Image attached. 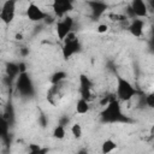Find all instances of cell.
Returning <instances> with one entry per match:
<instances>
[{
	"label": "cell",
	"instance_id": "8992f818",
	"mask_svg": "<svg viewBox=\"0 0 154 154\" xmlns=\"http://www.w3.org/2000/svg\"><path fill=\"white\" fill-rule=\"evenodd\" d=\"M72 26H73V19H72V17H70V16L61 17V19L57 23V26H55L58 38L60 41H64V38L71 32Z\"/></svg>",
	"mask_w": 154,
	"mask_h": 154
},
{
	"label": "cell",
	"instance_id": "3957f363",
	"mask_svg": "<svg viewBox=\"0 0 154 154\" xmlns=\"http://www.w3.org/2000/svg\"><path fill=\"white\" fill-rule=\"evenodd\" d=\"M81 49V42L77 38V36L73 32H70L65 38H64V46L61 49L63 53V58L64 59H69L72 55H75L76 53H78Z\"/></svg>",
	"mask_w": 154,
	"mask_h": 154
},
{
	"label": "cell",
	"instance_id": "30bf717a",
	"mask_svg": "<svg viewBox=\"0 0 154 154\" xmlns=\"http://www.w3.org/2000/svg\"><path fill=\"white\" fill-rule=\"evenodd\" d=\"M91 90H93V83L89 79V77L85 76V75H81L79 76V94H81V97L89 101L91 99Z\"/></svg>",
	"mask_w": 154,
	"mask_h": 154
},
{
	"label": "cell",
	"instance_id": "44dd1931",
	"mask_svg": "<svg viewBox=\"0 0 154 154\" xmlns=\"http://www.w3.org/2000/svg\"><path fill=\"white\" fill-rule=\"evenodd\" d=\"M29 152L32 153V154H42V153H46L47 149H41V147L37 146V144H30L29 146Z\"/></svg>",
	"mask_w": 154,
	"mask_h": 154
},
{
	"label": "cell",
	"instance_id": "4fadbf2b",
	"mask_svg": "<svg viewBox=\"0 0 154 154\" xmlns=\"http://www.w3.org/2000/svg\"><path fill=\"white\" fill-rule=\"evenodd\" d=\"M143 29H144V22L141 18H136L134 19L130 25L128 26V30L130 31V34L135 37H141L143 34Z\"/></svg>",
	"mask_w": 154,
	"mask_h": 154
},
{
	"label": "cell",
	"instance_id": "5bb4252c",
	"mask_svg": "<svg viewBox=\"0 0 154 154\" xmlns=\"http://www.w3.org/2000/svg\"><path fill=\"white\" fill-rule=\"evenodd\" d=\"M90 109V106H89V101L83 99V97H79V100L77 101L76 103V112L78 114H85L88 113Z\"/></svg>",
	"mask_w": 154,
	"mask_h": 154
},
{
	"label": "cell",
	"instance_id": "6da1fadb",
	"mask_svg": "<svg viewBox=\"0 0 154 154\" xmlns=\"http://www.w3.org/2000/svg\"><path fill=\"white\" fill-rule=\"evenodd\" d=\"M101 120L103 123H117L125 120L118 99H112L106 105L105 109L101 112Z\"/></svg>",
	"mask_w": 154,
	"mask_h": 154
},
{
	"label": "cell",
	"instance_id": "ba28073f",
	"mask_svg": "<svg viewBox=\"0 0 154 154\" xmlns=\"http://www.w3.org/2000/svg\"><path fill=\"white\" fill-rule=\"evenodd\" d=\"M26 17L30 22H41L47 18V13L36 4L30 2L26 7Z\"/></svg>",
	"mask_w": 154,
	"mask_h": 154
},
{
	"label": "cell",
	"instance_id": "e0dca14e",
	"mask_svg": "<svg viewBox=\"0 0 154 154\" xmlns=\"http://www.w3.org/2000/svg\"><path fill=\"white\" fill-rule=\"evenodd\" d=\"M66 77H67V73H66L65 71H58V72H55V73L52 76V78H51V83H52V84L61 83L63 81L66 79Z\"/></svg>",
	"mask_w": 154,
	"mask_h": 154
},
{
	"label": "cell",
	"instance_id": "52a82bcc",
	"mask_svg": "<svg viewBox=\"0 0 154 154\" xmlns=\"http://www.w3.org/2000/svg\"><path fill=\"white\" fill-rule=\"evenodd\" d=\"M52 8L55 16L64 17L73 10L72 0H52Z\"/></svg>",
	"mask_w": 154,
	"mask_h": 154
},
{
	"label": "cell",
	"instance_id": "7402d4cb",
	"mask_svg": "<svg viewBox=\"0 0 154 154\" xmlns=\"http://www.w3.org/2000/svg\"><path fill=\"white\" fill-rule=\"evenodd\" d=\"M144 103H146L149 108H153V107H154V94H153V93L148 94V95L144 97Z\"/></svg>",
	"mask_w": 154,
	"mask_h": 154
},
{
	"label": "cell",
	"instance_id": "9c48e42d",
	"mask_svg": "<svg viewBox=\"0 0 154 154\" xmlns=\"http://www.w3.org/2000/svg\"><path fill=\"white\" fill-rule=\"evenodd\" d=\"M130 10L132 16L136 18H144L148 16V6L144 0H132Z\"/></svg>",
	"mask_w": 154,
	"mask_h": 154
},
{
	"label": "cell",
	"instance_id": "5b68a950",
	"mask_svg": "<svg viewBox=\"0 0 154 154\" xmlns=\"http://www.w3.org/2000/svg\"><path fill=\"white\" fill-rule=\"evenodd\" d=\"M16 6H17V0H6L1 8H0V20L8 25L13 22L16 17Z\"/></svg>",
	"mask_w": 154,
	"mask_h": 154
},
{
	"label": "cell",
	"instance_id": "7a4b0ae2",
	"mask_svg": "<svg viewBox=\"0 0 154 154\" xmlns=\"http://www.w3.org/2000/svg\"><path fill=\"white\" fill-rule=\"evenodd\" d=\"M116 81H117V99L119 101H130L134 96H136L137 90L136 88L123 76L116 75Z\"/></svg>",
	"mask_w": 154,
	"mask_h": 154
},
{
	"label": "cell",
	"instance_id": "ffe728a7",
	"mask_svg": "<svg viewBox=\"0 0 154 154\" xmlns=\"http://www.w3.org/2000/svg\"><path fill=\"white\" fill-rule=\"evenodd\" d=\"M8 131V123L5 118L0 117V137H5Z\"/></svg>",
	"mask_w": 154,
	"mask_h": 154
},
{
	"label": "cell",
	"instance_id": "d6986e66",
	"mask_svg": "<svg viewBox=\"0 0 154 154\" xmlns=\"http://www.w3.org/2000/svg\"><path fill=\"white\" fill-rule=\"evenodd\" d=\"M71 134L73 135L75 138H81V137H82V134H83V130H82L81 124L75 123V124L71 126Z\"/></svg>",
	"mask_w": 154,
	"mask_h": 154
},
{
	"label": "cell",
	"instance_id": "2e32d148",
	"mask_svg": "<svg viewBox=\"0 0 154 154\" xmlns=\"http://www.w3.org/2000/svg\"><path fill=\"white\" fill-rule=\"evenodd\" d=\"M116 148H117V143H116L113 140L108 138V140L103 141V143H102V146H101V152H102V153H111V152H113Z\"/></svg>",
	"mask_w": 154,
	"mask_h": 154
},
{
	"label": "cell",
	"instance_id": "9a60e30c",
	"mask_svg": "<svg viewBox=\"0 0 154 154\" xmlns=\"http://www.w3.org/2000/svg\"><path fill=\"white\" fill-rule=\"evenodd\" d=\"M6 75L8 78H14L19 75V65L16 63L6 64Z\"/></svg>",
	"mask_w": 154,
	"mask_h": 154
},
{
	"label": "cell",
	"instance_id": "603a6c76",
	"mask_svg": "<svg viewBox=\"0 0 154 154\" xmlns=\"http://www.w3.org/2000/svg\"><path fill=\"white\" fill-rule=\"evenodd\" d=\"M107 25L106 24H101V25H99L97 26V32H100V34H102V32H106L107 31Z\"/></svg>",
	"mask_w": 154,
	"mask_h": 154
},
{
	"label": "cell",
	"instance_id": "ac0fdd59",
	"mask_svg": "<svg viewBox=\"0 0 154 154\" xmlns=\"http://www.w3.org/2000/svg\"><path fill=\"white\" fill-rule=\"evenodd\" d=\"M65 135H66V132H65V126H64L63 124H59V125H57V126L54 128V130H53V137H54V138H57V140H63V138L65 137Z\"/></svg>",
	"mask_w": 154,
	"mask_h": 154
},
{
	"label": "cell",
	"instance_id": "7c38bea8",
	"mask_svg": "<svg viewBox=\"0 0 154 154\" xmlns=\"http://www.w3.org/2000/svg\"><path fill=\"white\" fill-rule=\"evenodd\" d=\"M60 84L61 83H58V84H52V87L48 89L47 91V99L48 101L52 103V105H58L60 99H61V91H60Z\"/></svg>",
	"mask_w": 154,
	"mask_h": 154
},
{
	"label": "cell",
	"instance_id": "8fae6325",
	"mask_svg": "<svg viewBox=\"0 0 154 154\" xmlns=\"http://www.w3.org/2000/svg\"><path fill=\"white\" fill-rule=\"evenodd\" d=\"M88 5L90 7V12H91V16L94 18H99L107 10V5L103 1H100V0H91V1L88 2Z\"/></svg>",
	"mask_w": 154,
	"mask_h": 154
},
{
	"label": "cell",
	"instance_id": "277c9868",
	"mask_svg": "<svg viewBox=\"0 0 154 154\" xmlns=\"http://www.w3.org/2000/svg\"><path fill=\"white\" fill-rule=\"evenodd\" d=\"M17 90L22 96H31L34 94V85L30 79V77L28 76L26 71L24 72H19V75L17 76Z\"/></svg>",
	"mask_w": 154,
	"mask_h": 154
}]
</instances>
